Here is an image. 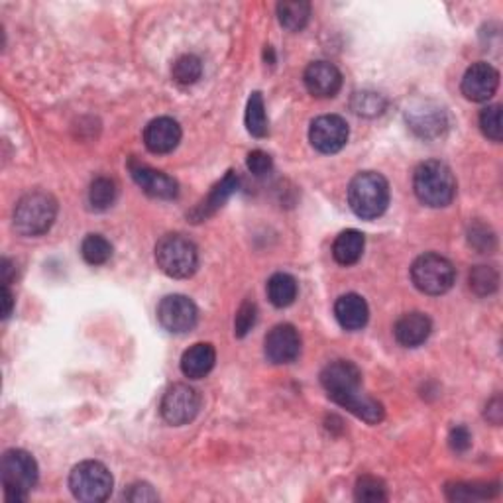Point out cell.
<instances>
[{
    "label": "cell",
    "instance_id": "17",
    "mask_svg": "<svg viewBox=\"0 0 503 503\" xmlns=\"http://www.w3.org/2000/svg\"><path fill=\"white\" fill-rule=\"evenodd\" d=\"M238 175L234 172H226L223 180H220L213 189H211V193L207 195V199H203L201 203H199L191 213H189L187 216L193 220V223H203L205 218L208 216H213L220 207H223L230 197H233L236 193V189H238Z\"/></svg>",
    "mask_w": 503,
    "mask_h": 503
},
{
    "label": "cell",
    "instance_id": "29",
    "mask_svg": "<svg viewBox=\"0 0 503 503\" xmlns=\"http://www.w3.org/2000/svg\"><path fill=\"white\" fill-rule=\"evenodd\" d=\"M498 494V484L488 486V484H458L446 486V498L450 501H478V499H488Z\"/></svg>",
    "mask_w": 503,
    "mask_h": 503
},
{
    "label": "cell",
    "instance_id": "7",
    "mask_svg": "<svg viewBox=\"0 0 503 503\" xmlns=\"http://www.w3.org/2000/svg\"><path fill=\"white\" fill-rule=\"evenodd\" d=\"M411 279L413 286L425 296H443L454 286L456 269L453 261L445 256L428 252L413 261Z\"/></svg>",
    "mask_w": 503,
    "mask_h": 503
},
{
    "label": "cell",
    "instance_id": "28",
    "mask_svg": "<svg viewBox=\"0 0 503 503\" xmlns=\"http://www.w3.org/2000/svg\"><path fill=\"white\" fill-rule=\"evenodd\" d=\"M81 256L89 266H102L112 258V244L102 234H89L81 244Z\"/></svg>",
    "mask_w": 503,
    "mask_h": 503
},
{
    "label": "cell",
    "instance_id": "14",
    "mask_svg": "<svg viewBox=\"0 0 503 503\" xmlns=\"http://www.w3.org/2000/svg\"><path fill=\"white\" fill-rule=\"evenodd\" d=\"M128 167H130L132 180L146 195H150L154 199H165L167 201V199H175L177 193H180V185H177L173 177H170L167 173L157 172L154 167L136 160H130Z\"/></svg>",
    "mask_w": 503,
    "mask_h": 503
},
{
    "label": "cell",
    "instance_id": "30",
    "mask_svg": "<svg viewBox=\"0 0 503 503\" xmlns=\"http://www.w3.org/2000/svg\"><path fill=\"white\" fill-rule=\"evenodd\" d=\"M172 75L173 81L180 83V85H193L203 75V63L193 54H185L175 59Z\"/></svg>",
    "mask_w": 503,
    "mask_h": 503
},
{
    "label": "cell",
    "instance_id": "22",
    "mask_svg": "<svg viewBox=\"0 0 503 503\" xmlns=\"http://www.w3.org/2000/svg\"><path fill=\"white\" fill-rule=\"evenodd\" d=\"M366 238L360 230H344L332 244V256L340 266H352L364 254Z\"/></svg>",
    "mask_w": 503,
    "mask_h": 503
},
{
    "label": "cell",
    "instance_id": "21",
    "mask_svg": "<svg viewBox=\"0 0 503 503\" xmlns=\"http://www.w3.org/2000/svg\"><path fill=\"white\" fill-rule=\"evenodd\" d=\"M332 402L340 405V407H344L346 411H350L352 415H356L358 419H362V421L370 423V425L382 423L384 417H385L384 405L380 402L372 400V397H368V395H362L360 390L334 397Z\"/></svg>",
    "mask_w": 503,
    "mask_h": 503
},
{
    "label": "cell",
    "instance_id": "27",
    "mask_svg": "<svg viewBox=\"0 0 503 503\" xmlns=\"http://www.w3.org/2000/svg\"><path fill=\"white\" fill-rule=\"evenodd\" d=\"M119 189L110 177H97L89 187V203L94 211H107L117 201Z\"/></svg>",
    "mask_w": 503,
    "mask_h": 503
},
{
    "label": "cell",
    "instance_id": "10",
    "mask_svg": "<svg viewBox=\"0 0 503 503\" xmlns=\"http://www.w3.org/2000/svg\"><path fill=\"white\" fill-rule=\"evenodd\" d=\"M349 124L339 114H324L314 119L309 128L313 148L321 154H337L349 142Z\"/></svg>",
    "mask_w": 503,
    "mask_h": 503
},
{
    "label": "cell",
    "instance_id": "1",
    "mask_svg": "<svg viewBox=\"0 0 503 503\" xmlns=\"http://www.w3.org/2000/svg\"><path fill=\"white\" fill-rule=\"evenodd\" d=\"M413 191L427 207H448L456 197V180L446 163L428 160L413 173Z\"/></svg>",
    "mask_w": 503,
    "mask_h": 503
},
{
    "label": "cell",
    "instance_id": "9",
    "mask_svg": "<svg viewBox=\"0 0 503 503\" xmlns=\"http://www.w3.org/2000/svg\"><path fill=\"white\" fill-rule=\"evenodd\" d=\"M157 321L167 332L185 334L195 329L199 311L195 303L185 296H167L157 305Z\"/></svg>",
    "mask_w": 503,
    "mask_h": 503
},
{
    "label": "cell",
    "instance_id": "12",
    "mask_svg": "<svg viewBox=\"0 0 503 503\" xmlns=\"http://www.w3.org/2000/svg\"><path fill=\"white\" fill-rule=\"evenodd\" d=\"M264 350L271 364H289L297 360L301 352V337L297 329L287 322L276 324V327L268 332Z\"/></svg>",
    "mask_w": 503,
    "mask_h": 503
},
{
    "label": "cell",
    "instance_id": "25",
    "mask_svg": "<svg viewBox=\"0 0 503 503\" xmlns=\"http://www.w3.org/2000/svg\"><path fill=\"white\" fill-rule=\"evenodd\" d=\"M297 281L289 274H274L268 281V299L279 309L289 307L297 299Z\"/></svg>",
    "mask_w": 503,
    "mask_h": 503
},
{
    "label": "cell",
    "instance_id": "32",
    "mask_svg": "<svg viewBox=\"0 0 503 503\" xmlns=\"http://www.w3.org/2000/svg\"><path fill=\"white\" fill-rule=\"evenodd\" d=\"M499 286V276L494 268L478 266L470 271V289L480 297L491 296Z\"/></svg>",
    "mask_w": 503,
    "mask_h": 503
},
{
    "label": "cell",
    "instance_id": "4",
    "mask_svg": "<svg viewBox=\"0 0 503 503\" xmlns=\"http://www.w3.org/2000/svg\"><path fill=\"white\" fill-rule=\"evenodd\" d=\"M0 480L8 501H26L38 484V464L22 448H10L0 460Z\"/></svg>",
    "mask_w": 503,
    "mask_h": 503
},
{
    "label": "cell",
    "instance_id": "13",
    "mask_svg": "<svg viewBox=\"0 0 503 503\" xmlns=\"http://www.w3.org/2000/svg\"><path fill=\"white\" fill-rule=\"evenodd\" d=\"M499 87V73L490 63L478 61L468 67L463 77V94L468 101L484 102L494 97Z\"/></svg>",
    "mask_w": 503,
    "mask_h": 503
},
{
    "label": "cell",
    "instance_id": "38",
    "mask_svg": "<svg viewBox=\"0 0 503 503\" xmlns=\"http://www.w3.org/2000/svg\"><path fill=\"white\" fill-rule=\"evenodd\" d=\"M124 496H126V499L132 501V503H144V501H155L157 499V494L154 491V488L150 484H142V481H138V484H132Z\"/></svg>",
    "mask_w": 503,
    "mask_h": 503
},
{
    "label": "cell",
    "instance_id": "11",
    "mask_svg": "<svg viewBox=\"0 0 503 503\" xmlns=\"http://www.w3.org/2000/svg\"><path fill=\"white\" fill-rule=\"evenodd\" d=\"M321 384L331 400H334L339 395L358 392L362 385V372L358 370V366L349 360H337L324 366V370L321 372Z\"/></svg>",
    "mask_w": 503,
    "mask_h": 503
},
{
    "label": "cell",
    "instance_id": "41",
    "mask_svg": "<svg viewBox=\"0 0 503 503\" xmlns=\"http://www.w3.org/2000/svg\"><path fill=\"white\" fill-rule=\"evenodd\" d=\"M3 303H4L3 319H8L10 314H13V307H14V296L8 286H3Z\"/></svg>",
    "mask_w": 503,
    "mask_h": 503
},
{
    "label": "cell",
    "instance_id": "26",
    "mask_svg": "<svg viewBox=\"0 0 503 503\" xmlns=\"http://www.w3.org/2000/svg\"><path fill=\"white\" fill-rule=\"evenodd\" d=\"M246 128L252 136L256 138H264L268 136V114H266V104L264 99H261L260 93H252L248 99V107H246Z\"/></svg>",
    "mask_w": 503,
    "mask_h": 503
},
{
    "label": "cell",
    "instance_id": "37",
    "mask_svg": "<svg viewBox=\"0 0 503 503\" xmlns=\"http://www.w3.org/2000/svg\"><path fill=\"white\" fill-rule=\"evenodd\" d=\"M354 101H360V104H354L358 114H380L384 109V99L374 93H360L356 94Z\"/></svg>",
    "mask_w": 503,
    "mask_h": 503
},
{
    "label": "cell",
    "instance_id": "34",
    "mask_svg": "<svg viewBox=\"0 0 503 503\" xmlns=\"http://www.w3.org/2000/svg\"><path fill=\"white\" fill-rule=\"evenodd\" d=\"M258 319V307L254 301H244L243 305H240L238 313H236V319H234V334L238 339H244L246 334L254 329Z\"/></svg>",
    "mask_w": 503,
    "mask_h": 503
},
{
    "label": "cell",
    "instance_id": "19",
    "mask_svg": "<svg viewBox=\"0 0 503 503\" xmlns=\"http://www.w3.org/2000/svg\"><path fill=\"white\" fill-rule=\"evenodd\" d=\"M334 314L344 331H362L368 322V303L358 293H346L334 303Z\"/></svg>",
    "mask_w": 503,
    "mask_h": 503
},
{
    "label": "cell",
    "instance_id": "8",
    "mask_svg": "<svg viewBox=\"0 0 503 503\" xmlns=\"http://www.w3.org/2000/svg\"><path fill=\"white\" fill-rule=\"evenodd\" d=\"M201 409V395L187 384H173L162 397L160 413L165 423L181 427L191 423Z\"/></svg>",
    "mask_w": 503,
    "mask_h": 503
},
{
    "label": "cell",
    "instance_id": "36",
    "mask_svg": "<svg viewBox=\"0 0 503 503\" xmlns=\"http://www.w3.org/2000/svg\"><path fill=\"white\" fill-rule=\"evenodd\" d=\"M246 165H248L250 173L261 177V175H268L271 172V167H274V160H271L269 154L261 152V150H254V152L248 154Z\"/></svg>",
    "mask_w": 503,
    "mask_h": 503
},
{
    "label": "cell",
    "instance_id": "33",
    "mask_svg": "<svg viewBox=\"0 0 503 503\" xmlns=\"http://www.w3.org/2000/svg\"><path fill=\"white\" fill-rule=\"evenodd\" d=\"M480 128L490 140L501 142L503 126H501V107L499 104H490L488 109L480 112Z\"/></svg>",
    "mask_w": 503,
    "mask_h": 503
},
{
    "label": "cell",
    "instance_id": "6",
    "mask_svg": "<svg viewBox=\"0 0 503 503\" xmlns=\"http://www.w3.org/2000/svg\"><path fill=\"white\" fill-rule=\"evenodd\" d=\"M114 480L110 470L97 460H85L69 474V490L75 499L83 503L107 501L112 494Z\"/></svg>",
    "mask_w": 503,
    "mask_h": 503
},
{
    "label": "cell",
    "instance_id": "16",
    "mask_svg": "<svg viewBox=\"0 0 503 503\" xmlns=\"http://www.w3.org/2000/svg\"><path fill=\"white\" fill-rule=\"evenodd\" d=\"M181 142V126L170 117L154 119L144 130V144L152 154H170Z\"/></svg>",
    "mask_w": 503,
    "mask_h": 503
},
{
    "label": "cell",
    "instance_id": "35",
    "mask_svg": "<svg viewBox=\"0 0 503 503\" xmlns=\"http://www.w3.org/2000/svg\"><path fill=\"white\" fill-rule=\"evenodd\" d=\"M470 244L480 252H490L496 246V236L484 225H474L470 228Z\"/></svg>",
    "mask_w": 503,
    "mask_h": 503
},
{
    "label": "cell",
    "instance_id": "40",
    "mask_svg": "<svg viewBox=\"0 0 503 503\" xmlns=\"http://www.w3.org/2000/svg\"><path fill=\"white\" fill-rule=\"evenodd\" d=\"M486 419L494 425H499V421H501V400H499V397H494V400L488 403Z\"/></svg>",
    "mask_w": 503,
    "mask_h": 503
},
{
    "label": "cell",
    "instance_id": "31",
    "mask_svg": "<svg viewBox=\"0 0 503 503\" xmlns=\"http://www.w3.org/2000/svg\"><path fill=\"white\" fill-rule=\"evenodd\" d=\"M354 498L356 501H364V503H382L387 501V488L380 478L362 476L358 478V481H356Z\"/></svg>",
    "mask_w": 503,
    "mask_h": 503
},
{
    "label": "cell",
    "instance_id": "3",
    "mask_svg": "<svg viewBox=\"0 0 503 503\" xmlns=\"http://www.w3.org/2000/svg\"><path fill=\"white\" fill-rule=\"evenodd\" d=\"M349 205L364 220L382 216L390 205V183L375 172L358 173L349 185Z\"/></svg>",
    "mask_w": 503,
    "mask_h": 503
},
{
    "label": "cell",
    "instance_id": "39",
    "mask_svg": "<svg viewBox=\"0 0 503 503\" xmlns=\"http://www.w3.org/2000/svg\"><path fill=\"white\" fill-rule=\"evenodd\" d=\"M448 443L454 453H466L472 445V435L466 427H454L453 431H450Z\"/></svg>",
    "mask_w": 503,
    "mask_h": 503
},
{
    "label": "cell",
    "instance_id": "18",
    "mask_svg": "<svg viewBox=\"0 0 503 503\" xmlns=\"http://www.w3.org/2000/svg\"><path fill=\"white\" fill-rule=\"evenodd\" d=\"M433 322L425 313H407L395 322V339L405 349H417L421 346L428 337H431Z\"/></svg>",
    "mask_w": 503,
    "mask_h": 503
},
{
    "label": "cell",
    "instance_id": "5",
    "mask_svg": "<svg viewBox=\"0 0 503 503\" xmlns=\"http://www.w3.org/2000/svg\"><path fill=\"white\" fill-rule=\"evenodd\" d=\"M155 264L173 279L191 278L199 268V250L185 234H165L155 244Z\"/></svg>",
    "mask_w": 503,
    "mask_h": 503
},
{
    "label": "cell",
    "instance_id": "23",
    "mask_svg": "<svg viewBox=\"0 0 503 503\" xmlns=\"http://www.w3.org/2000/svg\"><path fill=\"white\" fill-rule=\"evenodd\" d=\"M407 122L415 134L421 138H435L446 128V119L443 109H421L407 114Z\"/></svg>",
    "mask_w": 503,
    "mask_h": 503
},
{
    "label": "cell",
    "instance_id": "20",
    "mask_svg": "<svg viewBox=\"0 0 503 503\" xmlns=\"http://www.w3.org/2000/svg\"><path fill=\"white\" fill-rule=\"evenodd\" d=\"M216 362L215 346L208 342H197L181 356V372L189 380H201L211 374Z\"/></svg>",
    "mask_w": 503,
    "mask_h": 503
},
{
    "label": "cell",
    "instance_id": "15",
    "mask_svg": "<svg viewBox=\"0 0 503 503\" xmlns=\"http://www.w3.org/2000/svg\"><path fill=\"white\" fill-rule=\"evenodd\" d=\"M303 81H305V87L313 97L332 99L337 97L342 87V73L329 61H313L305 69Z\"/></svg>",
    "mask_w": 503,
    "mask_h": 503
},
{
    "label": "cell",
    "instance_id": "2",
    "mask_svg": "<svg viewBox=\"0 0 503 503\" xmlns=\"http://www.w3.org/2000/svg\"><path fill=\"white\" fill-rule=\"evenodd\" d=\"M57 218V201L46 191L26 193L14 207L13 225L20 236H41L54 226Z\"/></svg>",
    "mask_w": 503,
    "mask_h": 503
},
{
    "label": "cell",
    "instance_id": "24",
    "mask_svg": "<svg viewBox=\"0 0 503 503\" xmlns=\"http://www.w3.org/2000/svg\"><path fill=\"white\" fill-rule=\"evenodd\" d=\"M279 24L289 31H301L309 24L311 4L305 0H286L278 4Z\"/></svg>",
    "mask_w": 503,
    "mask_h": 503
}]
</instances>
